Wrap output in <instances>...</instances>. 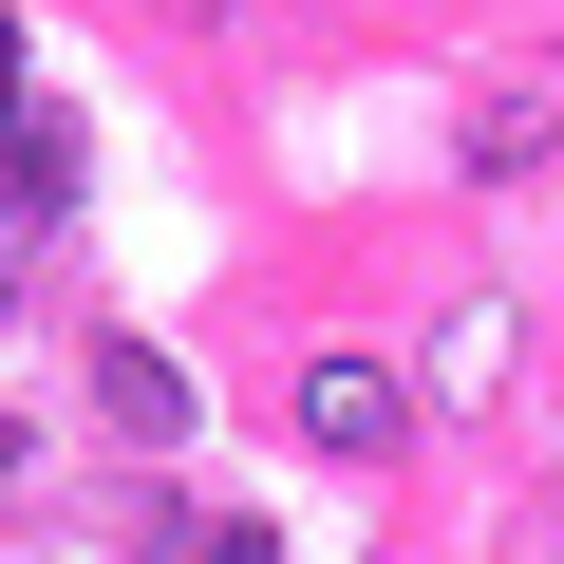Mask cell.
<instances>
[{
  "instance_id": "6da1fadb",
  "label": "cell",
  "mask_w": 564,
  "mask_h": 564,
  "mask_svg": "<svg viewBox=\"0 0 564 564\" xmlns=\"http://www.w3.org/2000/svg\"><path fill=\"white\" fill-rule=\"evenodd\" d=\"M302 433H321V452H395V433H414V395H395L377 358H321V377H302Z\"/></svg>"
},
{
  "instance_id": "7a4b0ae2",
  "label": "cell",
  "mask_w": 564,
  "mask_h": 564,
  "mask_svg": "<svg viewBox=\"0 0 564 564\" xmlns=\"http://www.w3.org/2000/svg\"><path fill=\"white\" fill-rule=\"evenodd\" d=\"M39 207H76V132L57 113H0V226H39Z\"/></svg>"
},
{
  "instance_id": "3957f363",
  "label": "cell",
  "mask_w": 564,
  "mask_h": 564,
  "mask_svg": "<svg viewBox=\"0 0 564 564\" xmlns=\"http://www.w3.org/2000/svg\"><path fill=\"white\" fill-rule=\"evenodd\" d=\"M188 564H282V545L263 527H188Z\"/></svg>"
},
{
  "instance_id": "277c9868",
  "label": "cell",
  "mask_w": 564,
  "mask_h": 564,
  "mask_svg": "<svg viewBox=\"0 0 564 564\" xmlns=\"http://www.w3.org/2000/svg\"><path fill=\"white\" fill-rule=\"evenodd\" d=\"M0 113H20V20H0Z\"/></svg>"
}]
</instances>
